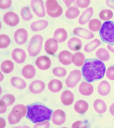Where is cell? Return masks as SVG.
<instances>
[{"instance_id": "obj_22", "label": "cell", "mask_w": 114, "mask_h": 128, "mask_svg": "<svg viewBox=\"0 0 114 128\" xmlns=\"http://www.w3.org/2000/svg\"><path fill=\"white\" fill-rule=\"evenodd\" d=\"M67 45L70 50L73 51H77L81 48L82 43L81 40L79 38L73 37L68 42Z\"/></svg>"}, {"instance_id": "obj_14", "label": "cell", "mask_w": 114, "mask_h": 128, "mask_svg": "<svg viewBox=\"0 0 114 128\" xmlns=\"http://www.w3.org/2000/svg\"><path fill=\"white\" fill-rule=\"evenodd\" d=\"M45 86V84L44 82L41 80H36L31 83L29 86V89L33 93L38 94L43 91Z\"/></svg>"}, {"instance_id": "obj_24", "label": "cell", "mask_w": 114, "mask_h": 128, "mask_svg": "<svg viewBox=\"0 0 114 128\" xmlns=\"http://www.w3.org/2000/svg\"><path fill=\"white\" fill-rule=\"evenodd\" d=\"M89 105L87 102L83 100H80L75 103L74 108L77 113L83 114L85 113L88 110Z\"/></svg>"}, {"instance_id": "obj_36", "label": "cell", "mask_w": 114, "mask_h": 128, "mask_svg": "<svg viewBox=\"0 0 114 128\" xmlns=\"http://www.w3.org/2000/svg\"><path fill=\"white\" fill-rule=\"evenodd\" d=\"M99 17L102 20L107 21L111 19L113 16L112 11L111 10L105 9L102 10L100 12Z\"/></svg>"}, {"instance_id": "obj_33", "label": "cell", "mask_w": 114, "mask_h": 128, "mask_svg": "<svg viewBox=\"0 0 114 128\" xmlns=\"http://www.w3.org/2000/svg\"><path fill=\"white\" fill-rule=\"evenodd\" d=\"M14 68V65L12 61L9 60H6L1 63V69L3 72L8 73L12 71Z\"/></svg>"}, {"instance_id": "obj_2", "label": "cell", "mask_w": 114, "mask_h": 128, "mask_svg": "<svg viewBox=\"0 0 114 128\" xmlns=\"http://www.w3.org/2000/svg\"><path fill=\"white\" fill-rule=\"evenodd\" d=\"M26 118L34 123L50 120L53 110L43 105L35 104L27 105Z\"/></svg>"}, {"instance_id": "obj_30", "label": "cell", "mask_w": 114, "mask_h": 128, "mask_svg": "<svg viewBox=\"0 0 114 128\" xmlns=\"http://www.w3.org/2000/svg\"><path fill=\"white\" fill-rule=\"evenodd\" d=\"M96 55L99 60L104 61H108L110 57L108 52L105 48H99L97 51Z\"/></svg>"}, {"instance_id": "obj_25", "label": "cell", "mask_w": 114, "mask_h": 128, "mask_svg": "<svg viewBox=\"0 0 114 128\" xmlns=\"http://www.w3.org/2000/svg\"><path fill=\"white\" fill-rule=\"evenodd\" d=\"M36 71L34 67L32 65H27L22 69V73L23 76L27 79L33 77L35 75Z\"/></svg>"}, {"instance_id": "obj_1", "label": "cell", "mask_w": 114, "mask_h": 128, "mask_svg": "<svg viewBox=\"0 0 114 128\" xmlns=\"http://www.w3.org/2000/svg\"><path fill=\"white\" fill-rule=\"evenodd\" d=\"M106 70L104 63L95 58L86 59L81 69L84 78L89 82H92L103 78Z\"/></svg>"}, {"instance_id": "obj_48", "label": "cell", "mask_w": 114, "mask_h": 128, "mask_svg": "<svg viewBox=\"0 0 114 128\" xmlns=\"http://www.w3.org/2000/svg\"><path fill=\"white\" fill-rule=\"evenodd\" d=\"M106 2L108 6L114 9V0H107Z\"/></svg>"}, {"instance_id": "obj_26", "label": "cell", "mask_w": 114, "mask_h": 128, "mask_svg": "<svg viewBox=\"0 0 114 128\" xmlns=\"http://www.w3.org/2000/svg\"><path fill=\"white\" fill-rule=\"evenodd\" d=\"M67 37V33L64 29L59 28L57 29L54 34V38L59 43L64 41Z\"/></svg>"}, {"instance_id": "obj_32", "label": "cell", "mask_w": 114, "mask_h": 128, "mask_svg": "<svg viewBox=\"0 0 114 128\" xmlns=\"http://www.w3.org/2000/svg\"><path fill=\"white\" fill-rule=\"evenodd\" d=\"M101 44L100 41L95 39L86 44L84 46V50L87 52H91L99 46Z\"/></svg>"}, {"instance_id": "obj_15", "label": "cell", "mask_w": 114, "mask_h": 128, "mask_svg": "<svg viewBox=\"0 0 114 128\" xmlns=\"http://www.w3.org/2000/svg\"><path fill=\"white\" fill-rule=\"evenodd\" d=\"M12 56L14 60L18 63L23 62L26 58V54L23 49L19 48L14 49L12 53Z\"/></svg>"}, {"instance_id": "obj_42", "label": "cell", "mask_w": 114, "mask_h": 128, "mask_svg": "<svg viewBox=\"0 0 114 128\" xmlns=\"http://www.w3.org/2000/svg\"><path fill=\"white\" fill-rule=\"evenodd\" d=\"M77 4L79 7L82 8H86L89 5L90 1V0H77Z\"/></svg>"}, {"instance_id": "obj_12", "label": "cell", "mask_w": 114, "mask_h": 128, "mask_svg": "<svg viewBox=\"0 0 114 128\" xmlns=\"http://www.w3.org/2000/svg\"><path fill=\"white\" fill-rule=\"evenodd\" d=\"M27 31L23 28L18 29L16 30L14 34V38L17 44L22 45L26 41L28 37Z\"/></svg>"}, {"instance_id": "obj_49", "label": "cell", "mask_w": 114, "mask_h": 128, "mask_svg": "<svg viewBox=\"0 0 114 128\" xmlns=\"http://www.w3.org/2000/svg\"><path fill=\"white\" fill-rule=\"evenodd\" d=\"M109 110L111 114L114 116V103L110 106Z\"/></svg>"}, {"instance_id": "obj_27", "label": "cell", "mask_w": 114, "mask_h": 128, "mask_svg": "<svg viewBox=\"0 0 114 128\" xmlns=\"http://www.w3.org/2000/svg\"><path fill=\"white\" fill-rule=\"evenodd\" d=\"M72 61L75 66H81L83 64L85 60V56L82 53L79 52L74 53L72 56Z\"/></svg>"}, {"instance_id": "obj_38", "label": "cell", "mask_w": 114, "mask_h": 128, "mask_svg": "<svg viewBox=\"0 0 114 128\" xmlns=\"http://www.w3.org/2000/svg\"><path fill=\"white\" fill-rule=\"evenodd\" d=\"M0 47L3 48L8 47L10 42V40L7 35L2 34L0 35Z\"/></svg>"}, {"instance_id": "obj_11", "label": "cell", "mask_w": 114, "mask_h": 128, "mask_svg": "<svg viewBox=\"0 0 114 128\" xmlns=\"http://www.w3.org/2000/svg\"><path fill=\"white\" fill-rule=\"evenodd\" d=\"M58 48L57 41L53 38L49 39L46 42L44 49L48 54L53 55L57 52Z\"/></svg>"}, {"instance_id": "obj_19", "label": "cell", "mask_w": 114, "mask_h": 128, "mask_svg": "<svg viewBox=\"0 0 114 128\" xmlns=\"http://www.w3.org/2000/svg\"><path fill=\"white\" fill-rule=\"evenodd\" d=\"M75 35L86 39H90L94 37V34L90 31L84 28H76L73 30Z\"/></svg>"}, {"instance_id": "obj_9", "label": "cell", "mask_w": 114, "mask_h": 128, "mask_svg": "<svg viewBox=\"0 0 114 128\" xmlns=\"http://www.w3.org/2000/svg\"><path fill=\"white\" fill-rule=\"evenodd\" d=\"M66 118L65 112L61 110L58 109L52 113V120L54 124L59 125L65 122Z\"/></svg>"}, {"instance_id": "obj_34", "label": "cell", "mask_w": 114, "mask_h": 128, "mask_svg": "<svg viewBox=\"0 0 114 128\" xmlns=\"http://www.w3.org/2000/svg\"><path fill=\"white\" fill-rule=\"evenodd\" d=\"M101 26V23L99 20L97 19H92L89 22V28L90 30L93 32L98 31Z\"/></svg>"}, {"instance_id": "obj_40", "label": "cell", "mask_w": 114, "mask_h": 128, "mask_svg": "<svg viewBox=\"0 0 114 128\" xmlns=\"http://www.w3.org/2000/svg\"><path fill=\"white\" fill-rule=\"evenodd\" d=\"M4 101L7 106L12 105L15 101V98L12 95L7 94L4 96L1 99Z\"/></svg>"}, {"instance_id": "obj_45", "label": "cell", "mask_w": 114, "mask_h": 128, "mask_svg": "<svg viewBox=\"0 0 114 128\" xmlns=\"http://www.w3.org/2000/svg\"><path fill=\"white\" fill-rule=\"evenodd\" d=\"M0 113H4L7 110V106L5 102L2 100H0Z\"/></svg>"}, {"instance_id": "obj_21", "label": "cell", "mask_w": 114, "mask_h": 128, "mask_svg": "<svg viewBox=\"0 0 114 128\" xmlns=\"http://www.w3.org/2000/svg\"><path fill=\"white\" fill-rule=\"evenodd\" d=\"M93 10L92 7L86 9L82 13L80 17L78 22L79 24H84L87 22L93 15Z\"/></svg>"}, {"instance_id": "obj_39", "label": "cell", "mask_w": 114, "mask_h": 128, "mask_svg": "<svg viewBox=\"0 0 114 128\" xmlns=\"http://www.w3.org/2000/svg\"><path fill=\"white\" fill-rule=\"evenodd\" d=\"M54 74L59 77H63L66 74V71L64 68L61 67H57L54 68L52 71Z\"/></svg>"}, {"instance_id": "obj_23", "label": "cell", "mask_w": 114, "mask_h": 128, "mask_svg": "<svg viewBox=\"0 0 114 128\" xmlns=\"http://www.w3.org/2000/svg\"><path fill=\"white\" fill-rule=\"evenodd\" d=\"M62 87L63 85L61 81L57 79L51 80L48 84V87L49 90L54 93L59 91L62 89Z\"/></svg>"}, {"instance_id": "obj_17", "label": "cell", "mask_w": 114, "mask_h": 128, "mask_svg": "<svg viewBox=\"0 0 114 128\" xmlns=\"http://www.w3.org/2000/svg\"><path fill=\"white\" fill-rule=\"evenodd\" d=\"M79 90L81 94L88 96L92 93L94 91V88L92 85L90 83L83 82L80 85Z\"/></svg>"}, {"instance_id": "obj_41", "label": "cell", "mask_w": 114, "mask_h": 128, "mask_svg": "<svg viewBox=\"0 0 114 128\" xmlns=\"http://www.w3.org/2000/svg\"><path fill=\"white\" fill-rule=\"evenodd\" d=\"M106 75L107 77L111 80H114V66L109 67L107 69Z\"/></svg>"}, {"instance_id": "obj_44", "label": "cell", "mask_w": 114, "mask_h": 128, "mask_svg": "<svg viewBox=\"0 0 114 128\" xmlns=\"http://www.w3.org/2000/svg\"><path fill=\"white\" fill-rule=\"evenodd\" d=\"M50 123L48 121H45L40 123L36 124L34 126V128H49Z\"/></svg>"}, {"instance_id": "obj_20", "label": "cell", "mask_w": 114, "mask_h": 128, "mask_svg": "<svg viewBox=\"0 0 114 128\" xmlns=\"http://www.w3.org/2000/svg\"><path fill=\"white\" fill-rule=\"evenodd\" d=\"M110 83L106 80H103L99 83L98 88L99 93L102 96H106L110 93L111 90Z\"/></svg>"}, {"instance_id": "obj_47", "label": "cell", "mask_w": 114, "mask_h": 128, "mask_svg": "<svg viewBox=\"0 0 114 128\" xmlns=\"http://www.w3.org/2000/svg\"><path fill=\"white\" fill-rule=\"evenodd\" d=\"M64 1L66 4L67 7H69L71 6H76L75 4H73V3H74L75 1L74 0H64L63 1Z\"/></svg>"}, {"instance_id": "obj_28", "label": "cell", "mask_w": 114, "mask_h": 128, "mask_svg": "<svg viewBox=\"0 0 114 128\" xmlns=\"http://www.w3.org/2000/svg\"><path fill=\"white\" fill-rule=\"evenodd\" d=\"M93 107L95 110L100 114L104 113L106 110V105L105 103L100 99H97L95 101Z\"/></svg>"}, {"instance_id": "obj_43", "label": "cell", "mask_w": 114, "mask_h": 128, "mask_svg": "<svg viewBox=\"0 0 114 128\" xmlns=\"http://www.w3.org/2000/svg\"><path fill=\"white\" fill-rule=\"evenodd\" d=\"M0 8L3 9L9 8L11 3V0H0Z\"/></svg>"}, {"instance_id": "obj_10", "label": "cell", "mask_w": 114, "mask_h": 128, "mask_svg": "<svg viewBox=\"0 0 114 128\" xmlns=\"http://www.w3.org/2000/svg\"><path fill=\"white\" fill-rule=\"evenodd\" d=\"M3 20L7 25L10 26H14L18 23L19 19L16 14L10 11L6 13L4 15Z\"/></svg>"}, {"instance_id": "obj_18", "label": "cell", "mask_w": 114, "mask_h": 128, "mask_svg": "<svg viewBox=\"0 0 114 128\" xmlns=\"http://www.w3.org/2000/svg\"><path fill=\"white\" fill-rule=\"evenodd\" d=\"M74 99V95L70 90H65L61 95V101L62 103L65 105L68 106L71 105L73 103Z\"/></svg>"}, {"instance_id": "obj_37", "label": "cell", "mask_w": 114, "mask_h": 128, "mask_svg": "<svg viewBox=\"0 0 114 128\" xmlns=\"http://www.w3.org/2000/svg\"><path fill=\"white\" fill-rule=\"evenodd\" d=\"M21 15L23 19L25 20H29L33 17L29 8L28 7H24L21 9Z\"/></svg>"}, {"instance_id": "obj_13", "label": "cell", "mask_w": 114, "mask_h": 128, "mask_svg": "<svg viewBox=\"0 0 114 128\" xmlns=\"http://www.w3.org/2000/svg\"><path fill=\"white\" fill-rule=\"evenodd\" d=\"M51 62L49 58L45 56H41L38 57L35 61L37 67L42 70L48 69L51 65Z\"/></svg>"}, {"instance_id": "obj_50", "label": "cell", "mask_w": 114, "mask_h": 128, "mask_svg": "<svg viewBox=\"0 0 114 128\" xmlns=\"http://www.w3.org/2000/svg\"><path fill=\"white\" fill-rule=\"evenodd\" d=\"M107 47L108 49L112 52L114 53V45H108Z\"/></svg>"}, {"instance_id": "obj_8", "label": "cell", "mask_w": 114, "mask_h": 128, "mask_svg": "<svg viewBox=\"0 0 114 128\" xmlns=\"http://www.w3.org/2000/svg\"><path fill=\"white\" fill-rule=\"evenodd\" d=\"M31 5L33 11L38 16L42 17L45 14L43 2L42 0H32Z\"/></svg>"}, {"instance_id": "obj_31", "label": "cell", "mask_w": 114, "mask_h": 128, "mask_svg": "<svg viewBox=\"0 0 114 128\" xmlns=\"http://www.w3.org/2000/svg\"><path fill=\"white\" fill-rule=\"evenodd\" d=\"M10 82L13 86L18 89H23L26 86L25 81L22 79L18 77H12L10 80Z\"/></svg>"}, {"instance_id": "obj_29", "label": "cell", "mask_w": 114, "mask_h": 128, "mask_svg": "<svg viewBox=\"0 0 114 128\" xmlns=\"http://www.w3.org/2000/svg\"><path fill=\"white\" fill-rule=\"evenodd\" d=\"M48 22L45 20H41L32 23L30 25L31 29L34 31H38L43 30L48 25Z\"/></svg>"}, {"instance_id": "obj_46", "label": "cell", "mask_w": 114, "mask_h": 128, "mask_svg": "<svg viewBox=\"0 0 114 128\" xmlns=\"http://www.w3.org/2000/svg\"><path fill=\"white\" fill-rule=\"evenodd\" d=\"M83 122L78 121L74 122L72 125V128H83Z\"/></svg>"}, {"instance_id": "obj_5", "label": "cell", "mask_w": 114, "mask_h": 128, "mask_svg": "<svg viewBox=\"0 0 114 128\" xmlns=\"http://www.w3.org/2000/svg\"><path fill=\"white\" fill-rule=\"evenodd\" d=\"M43 40V38L40 35H36L33 36L28 48V50L30 56H35L40 52Z\"/></svg>"}, {"instance_id": "obj_35", "label": "cell", "mask_w": 114, "mask_h": 128, "mask_svg": "<svg viewBox=\"0 0 114 128\" xmlns=\"http://www.w3.org/2000/svg\"><path fill=\"white\" fill-rule=\"evenodd\" d=\"M80 11L76 7L69 8L65 13L66 16L69 19H74L79 14Z\"/></svg>"}, {"instance_id": "obj_4", "label": "cell", "mask_w": 114, "mask_h": 128, "mask_svg": "<svg viewBox=\"0 0 114 128\" xmlns=\"http://www.w3.org/2000/svg\"><path fill=\"white\" fill-rule=\"evenodd\" d=\"M26 107L22 104L15 106L8 116V119L9 123L12 125L18 122L21 119L27 114V111Z\"/></svg>"}, {"instance_id": "obj_7", "label": "cell", "mask_w": 114, "mask_h": 128, "mask_svg": "<svg viewBox=\"0 0 114 128\" xmlns=\"http://www.w3.org/2000/svg\"><path fill=\"white\" fill-rule=\"evenodd\" d=\"M81 76L80 70L76 69L72 71L66 80L67 87L71 88L74 87L80 80Z\"/></svg>"}, {"instance_id": "obj_6", "label": "cell", "mask_w": 114, "mask_h": 128, "mask_svg": "<svg viewBox=\"0 0 114 128\" xmlns=\"http://www.w3.org/2000/svg\"><path fill=\"white\" fill-rule=\"evenodd\" d=\"M45 6L48 14L51 17H57L62 14V8L56 0H47Z\"/></svg>"}, {"instance_id": "obj_3", "label": "cell", "mask_w": 114, "mask_h": 128, "mask_svg": "<svg viewBox=\"0 0 114 128\" xmlns=\"http://www.w3.org/2000/svg\"><path fill=\"white\" fill-rule=\"evenodd\" d=\"M99 33L103 41L109 44L114 45V22L108 21L105 22Z\"/></svg>"}, {"instance_id": "obj_16", "label": "cell", "mask_w": 114, "mask_h": 128, "mask_svg": "<svg viewBox=\"0 0 114 128\" xmlns=\"http://www.w3.org/2000/svg\"><path fill=\"white\" fill-rule=\"evenodd\" d=\"M72 54L68 51L64 50L59 53L58 59L60 62L63 64L67 65L72 63Z\"/></svg>"}]
</instances>
